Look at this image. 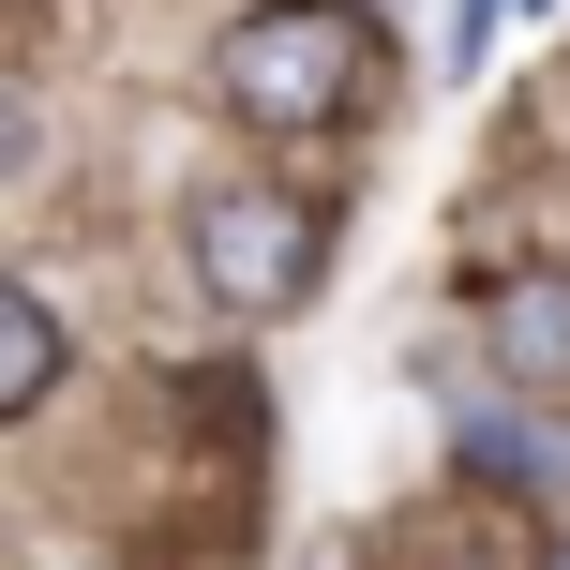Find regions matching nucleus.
<instances>
[{"instance_id": "obj_1", "label": "nucleus", "mask_w": 570, "mask_h": 570, "mask_svg": "<svg viewBox=\"0 0 570 570\" xmlns=\"http://www.w3.org/2000/svg\"><path fill=\"white\" fill-rule=\"evenodd\" d=\"M361 60H375V30L345 16V0H256V16H226V46H210V90H226L256 136H331V120L361 106Z\"/></svg>"}, {"instance_id": "obj_2", "label": "nucleus", "mask_w": 570, "mask_h": 570, "mask_svg": "<svg viewBox=\"0 0 570 570\" xmlns=\"http://www.w3.org/2000/svg\"><path fill=\"white\" fill-rule=\"evenodd\" d=\"M180 256H196V285L226 315H285V301H315V210L285 196V180H210L196 210H180Z\"/></svg>"}, {"instance_id": "obj_3", "label": "nucleus", "mask_w": 570, "mask_h": 570, "mask_svg": "<svg viewBox=\"0 0 570 570\" xmlns=\"http://www.w3.org/2000/svg\"><path fill=\"white\" fill-rule=\"evenodd\" d=\"M481 345H495V375L525 405H570V271H511L481 301Z\"/></svg>"}, {"instance_id": "obj_4", "label": "nucleus", "mask_w": 570, "mask_h": 570, "mask_svg": "<svg viewBox=\"0 0 570 570\" xmlns=\"http://www.w3.org/2000/svg\"><path fill=\"white\" fill-rule=\"evenodd\" d=\"M46 391H60V315L30 285H0V421H30Z\"/></svg>"}, {"instance_id": "obj_5", "label": "nucleus", "mask_w": 570, "mask_h": 570, "mask_svg": "<svg viewBox=\"0 0 570 570\" xmlns=\"http://www.w3.org/2000/svg\"><path fill=\"white\" fill-rule=\"evenodd\" d=\"M465 465L511 481V495H570V421H556V435H465Z\"/></svg>"}, {"instance_id": "obj_6", "label": "nucleus", "mask_w": 570, "mask_h": 570, "mask_svg": "<svg viewBox=\"0 0 570 570\" xmlns=\"http://www.w3.org/2000/svg\"><path fill=\"white\" fill-rule=\"evenodd\" d=\"M495 46V0H451V60H481Z\"/></svg>"}, {"instance_id": "obj_7", "label": "nucleus", "mask_w": 570, "mask_h": 570, "mask_svg": "<svg viewBox=\"0 0 570 570\" xmlns=\"http://www.w3.org/2000/svg\"><path fill=\"white\" fill-rule=\"evenodd\" d=\"M525 16H556V0H525Z\"/></svg>"}, {"instance_id": "obj_8", "label": "nucleus", "mask_w": 570, "mask_h": 570, "mask_svg": "<svg viewBox=\"0 0 570 570\" xmlns=\"http://www.w3.org/2000/svg\"><path fill=\"white\" fill-rule=\"evenodd\" d=\"M556 570H570V541H556Z\"/></svg>"}]
</instances>
